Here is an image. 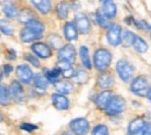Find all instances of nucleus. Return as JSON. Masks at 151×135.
Masks as SVG:
<instances>
[{
	"label": "nucleus",
	"mask_w": 151,
	"mask_h": 135,
	"mask_svg": "<svg viewBox=\"0 0 151 135\" xmlns=\"http://www.w3.org/2000/svg\"><path fill=\"white\" fill-rule=\"evenodd\" d=\"M143 135H151V123H148V125H147Z\"/></svg>",
	"instance_id": "ea45409f"
},
{
	"label": "nucleus",
	"mask_w": 151,
	"mask_h": 135,
	"mask_svg": "<svg viewBox=\"0 0 151 135\" xmlns=\"http://www.w3.org/2000/svg\"><path fill=\"white\" fill-rule=\"evenodd\" d=\"M132 45H134L135 50L138 51V53H145V51L148 50V44H147V42L142 39L141 36H136V38H135V41H134V44H132Z\"/></svg>",
	"instance_id": "393cba45"
},
{
	"label": "nucleus",
	"mask_w": 151,
	"mask_h": 135,
	"mask_svg": "<svg viewBox=\"0 0 151 135\" xmlns=\"http://www.w3.org/2000/svg\"><path fill=\"white\" fill-rule=\"evenodd\" d=\"M75 77L79 84H85V83L87 82V79H88V76H87L86 71H85V70H81V69L76 72Z\"/></svg>",
	"instance_id": "473e14b6"
},
{
	"label": "nucleus",
	"mask_w": 151,
	"mask_h": 135,
	"mask_svg": "<svg viewBox=\"0 0 151 135\" xmlns=\"http://www.w3.org/2000/svg\"><path fill=\"white\" fill-rule=\"evenodd\" d=\"M147 97L149 98V100L151 101V87L149 89V90H148V93H147Z\"/></svg>",
	"instance_id": "a19ab883"
},
{
	"label": "nucleus",
	"mask_w": 151,
	"mask_h": 135,
	"mask_svg": "<svg viewBox=\"0 0 151 135\" xmlns=\"http://www.w3.org/2000/svg\"><path fill=\"white\" fill-rule=\"evenodd\" d=\"M58 59L59 62L72 64L76 61V49L72 44L63 45L58 51Z\"/></svg>",
	"instance_id": "39448f33"
},
{
	"label": "nucleus",
	"mask_w": 151,
	"mask_h": 135,
	"mask_svg": "<svg viewBox=\"0 0 151 135\" xmlns=\"http://www.w3.org/2000/svg\"><path fill=\"white\" fill-rule=\"evenodd\" d=\"M101 11L104 12V14L108 18V19H113L116 15V6L113 1L111 0H106L102 2V8Z\"/></svg>",
	"instance_id": "2eb2a0df"
},
{
	"label": "nucleus",
	"mask_w": 151,
	"mask_h": 135,
	"mask_svg": "<svg viewBox=\"0 0 151 135\" xmlns=\"http://www.w3.org/2000/svg\"><path fill=\"white\" fill-rule=\"evenodd\" d=\"M107 41L109 42V44H112L114 47L119 45L122 42V28L120 25L113 23L109 26L107 32Z\"/></svg>",
	"instance_id": "20e7f679"
},
{
	"label": "nucleus",
	"mask_w": 151,
	"mask_h": 135,
	"mask_svg": "<svg viewBox=\"0 0 151 135\" xmlns=\"http://www.w3.org/2000/svg\"><path fill=\"white\" fill-rule=\"evenodd\" d=\"M69 9H70V4L68 2H59L56 7L57 17L59 19H66L68 14H69Z\"/></svg>",
	"instance_id": "b1692460"
},
{
	"label": "nucleus",
	"mask_w": 151,
	"mask_h": 135,
	"mask_svg": "<svg viewBox=\"0 0 151 135\" xmlns=\"http://www.w3.org/2000/svg\"><path fill=\"white\" fill-rule=\"evenodd\" d=\"M92 135H108V128L105 125H98L93 128Z\"/></svg>",
	"instance_id": "72a5a7b5"
},
{
	"label": "nucleus",
	"mask_w": 151,
	"mask_h": 135,
	"mask_svg": "<svg viewBox=\"0 0 151 135\" xmlns=\"http://www.w3.org/2000/svg\"><path fill=\"white\" fill-rule=\"evenodd\" d=\"M12 70H13V68H12L9 64L4 65V71H5V74H6V75H9V74L12 72Z\"/></svg>",
	"instance_id": "58836bf2"
},
{
	"label": "nucleus",
	"mask_w": 151,
	"mask_h": 135,
	"mask_svg": "<svg viewBox=\"0 0 151 135\" xmlns=\"http://www.w3.org/2000/svg\"><path fill=\"white\" fill-rule=\"evenodd\" d=\"M116 72L123 82H129L134 75V66L126 59H120L116 63Z\"/></svg>",
	"instance_id": "7ed1b4c3"
},
{
	"label": "nucleus",
	"mask_w": 151,
	"mask_h": 135,
	"mask_svg": "<svg viewBox=\"0 0 151 135\" xmlns=\"http://www.w3.org/2000/svg\"><path fill=\"white\" fill-rule=\"evenodd\" d=\"M24 58H26L28 62H30L34 66H36V68L40 66V62H38V59L35 57V56H33V55H30V54H26V55H24Z\"/></svg>",
	"instance_id": "c9c22d12"
},
{
	"label": "nucleus",
	"mask_w": 151,
	"mask_h": 135,
	"mask_svg": "<svg viewBox=\"0 0 151 135\" xmlns=\"http://www.w3.org/2000/svg\"><path fill=\"white\" fill-rule=\"evenodd\" d=\"M20 128L23 131H27V132H33L34 129H37L38 127L36 125H32V123H22V125H20Z\"/></svg>",
	"instance_id": "4c0bfd02"
},
{
	"label": "nucleus",
	"mask_w": 151,
	"mask_h": 135,
	"mask_svg": "<svg viewBox=\"0 0 151 135\" xmlns=\"http://www.w3.org/2000/svg\"><path fill=\"white\" fill-rule=\"evenodd\" d=\"M114 84V78L111 74L107 72H102L101 75H99L98 77V85L102 89H108L111 86H113Z\"/></svg>",
	"instance_id": "dca6fc26"
},
{
	"label": "nucleus",
	"mask_w": 151,
	"mask_h": 135,
	"mask_svg": "<svg viewBox=\"0 0 151 135\" xmlns=\"http://www.w3.org/2000/svg\"><path fill=\"white\" fill-rule=\"evenodd\" d=\"M147 89H148V80H147V78L143 77V76H138V77L134 78V80L132 82V85H130V90L135 95L144 96L145 92H147Z\"/></svg>",
	"instance_id": "0eeeda50"
},
{
	"label": "nucleus",
	"mask_w": 151,
	"mask_h": 135,
	"mask_svg": "<svg viewBox=\"0 0 151 135\" xmlns=\"http://www.w3.org/2000/svg\"><path fill=\"white\" fill-rule=\"evenodd\" d=\"M4 13H5L6 17H8V18H14V17H17V14H18L15 6H13L12 4H5V5H4Z\"/></svg>",
	"instance_id": "7c9ffc66"
},
{
	"label": "nucleus",
	"mask_w": 151,
	"mask_h": 135,
	"mask_svg": "<svg viewBox=\"0 0 151 135\" xmlns=\"http://www.w3.org/2000/svg\"><path fill=\"white\" fill-rule=\"evenodd\" d=\"M112 98H113V92L112 91H104V92H101L99 96L96 97L95 103H96V105L99 107H104L105 108Z\"/></svg>",
	"instance_id": "aec40b11"
},
{
	"label": "nucleus",
	"mask_w": 151,
	"mask_h": 135,
	"mask_svg": "<svg viewBox=\"0 0 151 135\" xmlns=\"http://www.w3.org/2000/svg\"><path fill=\"white\" fill-rule=\"evenodd\" d=\"M55 89H56V91L60 95H69V93H71L72 92V90H73V86H72V84L70 83V82H68V80H60V82H58L55 84Z\"/></svg>",
	"instance_id": "a211bd4d"
},
{
	"label": "nucleus",
	"mask_w": 151,
	"mask_h": 135,
	"mask_svg": "<svg viewBox=\"0 0 151 135\" xmlns=\"http://www.w3.org/2000/svg\"><path fill=\"white\" fill-rule=\"evenodd\" d=\"M79 55H80V59L83 62V65L86 68V69H91L92 68V64H91V59H90V51L86 47H80L79 49Z\"/></svg>",
	"instance_id": "5701e85b"
},
{
	"label": "nucleus",
	"mask_w": 151,
	"mask_h": 135,
	"mask_svg": "<svg viewBox=\"0 0 151 135\" xmlns=\"http://www.w3.org/2000/svg\"><path fill=\"white\" fill-rule=\"evenodd\" d=\"M108 20L109 19L104 14L102 11H98V12H96V22H98V25H99L100 27L107 28V27H108Z\"/></svg>",
	"instance_id": "c85d7f7f"
},
{
	"label": "nucleus",
	"mask_w": 151,
	"mask_h": 135,
	"mask_svg": "<svg viewBox=\"0 0 151 135\" xmlns=\"http://www.w3.org/2000/svg\"><path fill=\"white\" fill-rule=\"evenodd\" d=\"M19 20H20V22L28 25V23L32 22L33 20H36V18H35V15H34L29 9L26 8V9H23L19 14Z\"/></svg>",
	"instance_id": "a878e982"
},
{
	"label": "nucleus",
	"mask_w": 151,
	"mask_h": 135,
	"mask_svg": "<svg viewBox=\"0 0 151 135\" xmlns=\"http://www.w3.org/2000/svg\"><path fill=\"white\" fill-rule=\"evenodd\" d=\"M9 92H11V95L13 96V98L18 103H22L23 101V98H24L23 87H22V85L20 84L19 82H17V80H13L12 82V84L9 86Z\"/></svg>",
	"instance_id": "f8f14e48"
},
{
	"label": "nucleus",
	"mask_w": 151,
	"mask_h": 135,
	"mask_svg": "<svg viewBox=\"0 0 151 135\" xmlns=\"http://www.w3.org/2000/svg\"><path fill=\"white\" fill-rule=\"evenodd\" d=\"M62 135H71V133H68V132H66V133H63Z\"/></svg>",
	"instance_id": "79ce46f5"
},
{
	"label": "nucleus",
	"mask_w": 151,
	"mask_h": 135,
	"mask_svg": "<svg viewBox=\"0 0 151 135\" xmlns=\"http://www.w3.org/2000/svg\"><path fill=\"white\" fill-rule=\"evenodd\" d=\"M112 58H113V56H112L111 51H108L107 49L101 48V49L95 50L94 56H93V62H94L96 70H99V71L106 70L109 66V64L112 62Z\"/></svg>",
	"instance_id": "f257e3e1"
},
{
	"label": "nucleus",
	"mask_w": 151,
	"mask_h": 135,
	"mask_svg": "<svg viewBox=\"0 0 151 135\" xmlns=\"http://www.w3.org/2000/svg\"><path fill=\"white\" fill-rule=\"evenodd\" d=\"M57 68L62 71V76H64L65 78H70L76 75L75 71H73V69H72V66H71V64H69V63L58 62Z\"/></svg>",
	"instance_id": "4be33fe9"
},
{
	"label": "nucleus",
	"mask_w": 151,
	"mask_h": 135,
	"mask_svg": "<svg viewBox=\"0 0 151 135\" xmlns=\"http://www.w3.org/2000/svg\"><path fill=\"white\" fill-rule=\"evenodd\" d=\"M51 101H52L54 106L59 111H65V110L69 108V99L66 97H64L63 95H59V93L52 95Z\"/></svg>",
	"instance_id": "ddd939ff"
},
{
	"label": "nucleus",
	"mask_w": 151,
	"mask_h": 135,
	"mask_svg": "<svg viewBox=\"0 0 151 135\" xmlns=\"http://www.w3.org/2000/svg\"><path fill=\"white\" fill-rule=\"evenodd\" d=\"M75 25L77 29H78V32L81 33V34H87L90 32L91 23H90V20L87 18V15L84 14V13H79V14L76 15Z\"/></svg>",
	"instance_id": "1a4fd4ad"
},
{
	"label": "nucleus",
	"mask_w": 151,
	"mask_h": 135,
	"mask_svg": "<svg viewBox=\"0 0 151 135\" xmlns=\"http://www.w3.org/2000/svg\"><path fill=\"white\" fill-rule=\"evenodd\" d=\"M33 6L37 9L40 13L42 14H48L51 9V2L48 1V0H40V1H36V0H33L32 1Z\"/></svg>",
	"instance_id": "6ab92c4d"
},
{
	"label": "nucleus",
	"mask_w": 151,
	"mask_h": 135,
	"mask_svg": "<svg viewBox=\"0 0 151 135\" xmlns=\"http://www.w3.org/2000/svg\"><path fill=\"white\" fill-rule=\"evenodd\" d=\"M32 50L33 53L41 58H49L51 56V49L42 42H36L32 45Z\"/></svg>",
	"instance_id": "9b49d317"
},
{
	"label": "nucleus",
	"mask_w": 151,
	"mask_h": 135,
	"mask_svg": "<svg viewBox=\"0 0 151 135\" xmlns=\"http://www.w3.org/2000/svg\"><path fill=\"white\" fill-rule=\"evenodd\" d=\"M48 41H49V44L52 47V48H60L62 47V39L56 35V34H51V35H49V38H48Z\"/></svg>",
	"instance_id": "2f4dec72"
},
{
	"label": "nucleus",
	"mask_w": 151,
	"mask_h": 135,
	"mask_svg": "<svg viewBox=\"0 0 151 135\" xmlns=\"http://www.w3.org/2000/svg\"><path fill=\"white\" fill-rule=\"evenodd\" d=\"M20 38H21V41L22 42H33L35 40H40L41 39V35H38L36 33H34L32 29H29L28 27L23 28L20 33Z\"/></svg>",
	"instance_id": "f3484780"
},
{
	"label": "nucleus",
	"mask_w": 151,
	"mask_h": 135,
	"mask_svg": "<svg viewBox=\"0 0 151 135\" xmlns=\"http://www.w3.org/2000/svg\"><path fill=\"white\" fill-rule=\"evenodd\" d=\"M147 125H148V122L144 121V120L141 119V118L134 119V120L130 121V123H129V126H128V134L129 135H143Z\"/></svg>",
	"instance_id": "6e6552de"
},
{
	"label": "nucleus",
	"mask_w": 151,
	"mask_h": 135,
	"mask_svg": "<svg viewBox=\"0 0 151 135\" xmlns=\"http://www.w3.org/2000/svg\"><path fill=\"white\" fill-rule=\"evenodd\" d=\"M70 128L76 135H85L90 131V122L85 118H78L70 122Z\"/></svg>",
	"instance_id": "423d86ee"
},
{
	"label": "nucleus",
	"mask_w": 151,
	"mask_h": 135,
	"mask_svg": "<svg viewBox=\"0 0 151 135\" xmlns=\"http://www.w3.org/2000/svg\"><path fill=\"white\" fill-rule=\"evenodd\" d=\"M27 27L29 29H32L34 33L38 34V35H42V33L44 32V25L42 22H40L38 20H33L32 22H29L27 25Z\"/></svg>",
	"instance_id": "bb28decb"
},
{
	"label": "nucleus",
	"mask_w": 151,
	"mask_h": 135,
	"mask_svg": "<svg viewBox=\"0 0 151 135\" xmlns=\"http://www.w3.org/2000/svg\"><path fill=\"white\" fill-rule=\"evenodd\" d=\"M134 25L137 26L139 29H149L148 22H145V21H143V20H134Z\"/></svg>",
	"instance_id": "e433bc0d"
},
{
	"label": "nucleus",
	"mask_w": 151,
	"mask_h": 135,
	"mask_svg": "<svg viewBox=\"0 0 151 135\" xmlns=\"http://www.w3.org/2000/svg\"><path fill=\"white\" fill-rule=\"evenodd\" d=\"M64 36L68 41H76L78 38V29L73 22H66L64 26Z\"/></svg>",
	"instance_id": "4468645a"
},
{
	"label": "nucleus",
	"mask_w": 151,
	"mask_h": 135,
	"mask_svg": "<svg viewBox=\"0 0 151 135\" xmlns=\"http://www.w3.org/2000/svg\"><path fill=\"white\" fill-rule=\"evenodd\" d=\"M127 105H126V100L120 96H113V98L109 100V103L107 104V106L105 107V111L107 114L109 116H116L122 113L126 110Z\"/></svg>",
	"instance_id": "f03ea898"
},
{
	"label": "nucleus",
	"mask_w": 151,
	"mask_h": 135,
	"mask_svg": "<svg viewBox=\"0 0 151 135\" xmlns=\"http://www.w3.org/2000/svg\"><path fill=\"white\" fill-rule=\"evenodd\" d=\"M17 74H18V77H19L20 80L24 84H30L34 80V77H35L32 69L28 65H24V64H21L17 68Z\"/></svg>",
	"instance_id": "9d476101"
},
{
	"label": "nucleus",
	"mask_w": 151,
	"mask_h": 135,
	"mask_svg": "<svg viewBox=\"0 0 151 135\" xmlns=\"http://www.w3.org/2000/svg\"><path fill=\"white\" fill-rule=\"evenodd\" d=\"M1 32L6 35H12L13 34V27L5 21H1Z\"/></svg>",
	"instance_id": "f704fd0d"
},
{
	"label": "nucleus",
	"mask_w": 151,
	"mask_h": 135,
	"mask_svg": "<svg viewBox=\"0 0 151 135\" xmlns=\"http://www.w3.org/2000/svg\"><path fill=\"white\" fill-rule=\"evenodd\" d=\"M33 82H34V86L40 90H45L49 86V79L45 75H42V74H36Z\"/></svg>",
	"instance_id": "412c9836"
},
{
	"label": "nucleus",
	"mask_w": 151,
	"mask_h": 135,
	"mask_svg": "<svg viewBox=\"0 0 151 135\" xmlns=\"http://www.w3.org/2000/svg\"><path fill=\"white\" fill-rule=\"evenodd\" d=\"M9 90L5 86V85H1L0 87V100H1V104L2 105H7L9 103Z\"/></svg>",
	"instance_id": "c756f323"
},
{
	"label": "nucleus",
	"mask_w": 151,
	"mask_h": 135,
	"mask_svg": "<svg viewBox=\"0 0 151 135\" xmlns=\"http://www.w3.org/2000/svg\"><path fill=\"white\" fill-rule=\"evenodd\" d=\"M135 38H136V35L130 30H126V32L122 33V42L126 47H129V45L134 44Z\"/></svg>",
	"instance_id": "cd10ccee"
}]
</instances>
